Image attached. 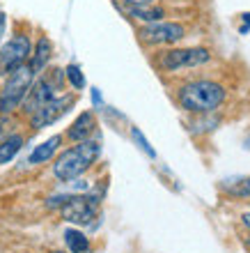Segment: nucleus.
I'll return each instance as SVG.
<instances>
[{"instance_id": "obj_1", "label": "nucleus", "mask_w": 250, "mask_h": 253, "mask_svg": "<svg viewBox=\"0 0 250 253\" xmlns=\"http://www.w3.org/2000/svg\"><path fill=\"white\" fill-rule=\"evenodd\" d=\"M99 152H101L99 140H92V138L80 140L78 145L65 150V152L55 159V164H53V175H55L60 182L76 180V177H80L94 161L99 159Z\"/></svg>"}, {"instance_id": "obj_7", "label": "nucleus", "mask_w": 250, "mask_h": 253, "mask_svg": "<svg viewBox=\"0 0 250 253\" xmlns=\"http://www.w3.org/2000/svg\"><path fill=\"white\" fill-rule=\"evenodd\" d=\"M30 53H33L30 40L26 35H14L12 40L0 48V69H2V74H9L16 67L26 65L30 60Z\"/></svg>"}, {"instance_id": "obj_10", "label": "nucleus", "mask_w": 250, "mask_h": 253, "mask_svg": "<svg viewBox=\"0 0 250 253\" xmlns=\"http://www.w3.org/2000/svg\"><path fill=\"white\" fill-rule=\"evenodd\" d=\"M94 126H97V120H94V115L90 111L85 113H80L76 118L71 126H69V131H67V138L73 140V143H80V140H87L90 136L94 133Z\"/></svg>"}, {"instance_id": "obj_18", "label": "nucleus", "mask_w": 250, "mask_h": 253, "mask_svg": "<svg viewBox=\"0 0 250 253\" xmlns=\"http://www.w3.org/2000/svg\"><path fill=\"white\" fill-rule=\"evenodd\" d=\"M227 191H230V196H237V198H250V177L227 187Z\"/></svg>"}, {"instance_id": "obj_2", "label": "nucleus", "mask_w": 250, "mask_h": 253, "mask_svg": "<svg viewBox=\"0 0 250 253\" xmlns=\"http://www.w3.org/2000/svg\"><path fill=\"white\" fill-rule=\"evenodd\" d=\"M177 99L188 113H214L225 101V87L214 81H193L179 90Z\"/></svg>"}, {"instance_id": "obj_24", "label": "nucleus", "mask_w": 250, "mask_h": 253, "mask_svg": "<svg viewBox=\"0 0 250 253\" xmlns=\"http://www.w3.org/2000/svg\"><path fill=\"white\" fill-rule=\"evenodd\" d=\"M241 219H244V223H246V226H250V214H244Z\"/></svg>"}, {"instance_id": "obj_5", "label": "nucleus", "mask_w": 250, "mask_h": 253, "mask_svg": "<svg viewBox=\"0 0 250 253\" xmlns=\"http://www.w3.org/2000/svg\"><path fill=\"white\" fill-rule=\"evenodd\" d=\"M99 210V196H69V198L62 203L60 212H62V219L69 221V223H78V226H85L94 219V214Z\"/></svg>"}, {"instance_id": "obj_20", "label": "nucleus", "mask_w": 250, "mask_h": 253, "mask_svg": "<svg viewBox=\"0 0 250 253\" xmlns=\"http://www.w3.org/2000/svg\"><path fill=\"white\" fill-rule=\"evenodd\" d=\"M119 2H124V5L129 7V9H131V7H145V5H151L154 0H119Z\"/></svg>"}, {"instance_id": "obj_25", "label": "nucleus", "mask_w": 250, "mask_h": 253, "mask_svg": "<svg viewBox=\"0 0 250 253\" xmlns=\"http://www.w3.org/2000/svg\"><path fill=\"white\" fill-rule=\"evenodd\" d=\"M246 147H248V150H250V136H248V138H246Z\"/></svg>"}, {"instance_id": "obj_4", "label": "nucleus", "mask_w": 250, "mask_h": 253, "mask_svg": "<svg viewBox=\"0 0 250 253\" xmlns=\"http://www.w3.org/2000/svg\"><path fill=\"white\" fill-rule=\"evenodd\" d=\"M60 81H62V72L51 69L48 76H41L37 83H33V87L28 90L26 99H23V111L28 115H33L37 108H41L46 101H51L55 97V90L60 87Z\"/></svg>"}, {"instance_id": "obj_17", "label": "nucleus", "mask_w": 250, "mask_h": 253, "mask_svg": "<svg viewBox=\"0 0 250 253\" xmlns=\"http://www.w3.org/2000/svg\"><path fill=\"white\" fill-rule=\"evenodd\" d=\"M131 138L136 140V143H138V147L147 154V157H149V159H154V157H156V152H154V147L149 145V140H147L145 136H143V131H140L138 126H133V129H131Z\"/></svg>"}, {"instance_id": "obj_14", "label": "nucleus", "mask_w": 250, "mask_h": 253, "mask_svg": "<svg viewBox=\"0 0 250 253\" xmlns=\"http://www.w3.org/2000/svg\"><path fill=\"white\" fill-rule=\"evenodd\" d=\"M65 244H67V249H69L71 253H85L87 249H90L87 237L80 233V230H76V228L65 230Z\"/></svg>"}, {"instance_id": "obj_3", "label": "nucleus", "mask_w": 250, "mask_h": 253, "mask_svg": "<svg viewBox=\"0 0 250 253\" xmlns=\"http://www.w3.org/2000/svg\"><path fill=\"white\" fill-rule=\"evenodd\" d=\"M33 83H35V72L28 62L7 74V81L2 85V92H0V113L9 115L14 108H19L23 104V99H26L28 90L33 87Z\"/></svg>"}, {"instance_id": "obj_21", "label": "nucleus", "mask_w": 250, "mask_h": 253, "mask_svg": "<svg viewBox=\"0 0 250 253\" xmlns=\"http://www.w3.org/2000/svg\"><path fill=\"white\" fill-rule=\"evenodd\" d=\"M92 101H94V106H101V104H104V101H101L99 90H92Z\"/></svg>"}, {"instance_id": "obj_23", "label": "nucleus", "mask_w": 250, "mask_h": 253, "mask_svg": "<svg viewBox=\"0 0 250 253\" xmlns=\"http://www.w3.org/2000/svg\"><path fill=\"white\" fill-rule=\"evenodd\" d=\"M244 23H246V28L250 30V14H244ZM246 28H241V33H246Z\"/></svg>"}, {"instance_id": "obj_6", "label": "nucleus", "mask_w": 250, "mask_h": 253, "mask_svg": "<svg viewBox=\"0 0 250 253\" xmlns=\"http://www.w3.org/2000/svg\"><path fill=\"white\" fill-rule=\"evenodd\" d=\"M211 60V53L207 48H170L161 55V67L168 72H177V69H186V67H198Z\"/></svg>"}, {"instance_id": "obj_8", "label": "nucleus", "mask_w": 250, "mask_h": 253, "mask_svg": "<svg viewBox=\"0 0 250 253\" xmlns=\"http://www.w3.org/2000/svg\"><path fill=\"white\" fill-rule=\"evenodd\" d=\"M140 40L145 42V44H175L179 42L181 37L186 35L184 26L181 23H163V21H158V23H147L138 30Z\"/></svg>"}, {"instance_id": "obj_19", "label": "nucleus", "mask_w": 250, "mask_h": 253, "mask_svg": "<svg viewBox=\"0 0 250 253\" xmlns=\"http://www.w3.org/2000/svg\"><path fill=\"white\" fill-rule=\"evenodd\" d=\"M12 129H14L12 118H9V115H0V143L12 136Z\"/></svg>"}, {"instance_id": "obj_9", "label": "nucleus", "mask_w": 250, "mask_h": 253, "mask_svg": "<svg viewBox=\"0 0 250 253\" xmlns=\"http://www.w3.org/2000/svg\"><path fill=\"white\" fill-rule=\"evenodd\" d=\"M76 97L73 94H67V97H53L51 101H46L41 108H37L33 115H30V125L35 129H41V126H48L53 122H58L62 115L73 106Z\"/></svg>"}, {"instance_id": "obj_12", "label": "nucleus", "mask_w": 250, "mask_h": 253, "mask_svg": "<svg viewBox=\"0 0 250 253\" xmlns=\"http://www.w3.org/2000/svg\"><path fill=\"white\" fill-rule=\"evenodd\" d=\"M51 53H53L51 42H48L46 37H39L37 46H35V53H30V62H28V65L33 67L35 74H39L41 69L48 65V60H51Z\"/></svg>"}, {"instance_id": "obj_15", "label": "nucleus", "mask_w": 250, "mask_h": 253, "mask_svg": "<svg viewBox=\"0 0 250 253\" xmlns=\"http://www.w3.org/2000/svg\"><path fill=\"white\" fill-rule=\"evenodd\" d=\"M133 19L138 21H145V23H158V21L165 16V12L161 7H151V5H145V7H131L129 9Z\"/></svg>"}, {"instance_id": "obj_13", "label": "nucleus", "mask_w": 250, "mask_h": 253, "mask_svg": "<svg viewBox=\"0 0 250 253\" xmlns=\"http://www.w3.org/2000/svg\"><path fill=\"white\" fill-rule=\"evenodd\" d=\"M21 147H23V136H19V133H12L9 138L2 140V143H0V166L9 164V161L19 154Z\"/></svg>"}, {"instance_id": "obj_11", "label": "nucleus", "mask_w": 250, "mask_h": 253, "mask_svg": "<svg viewBox=\"0 0 250 253\" xmlns=\"http://www.w3.org/2000/svg\"><path fill=\"white\" fill-rule=\"evenodd\" d=\"M60 143H62V136H51L48 140H44L41 145H37L33 150V154H30V164L33 166H39V164H46L48 159H51L53 154L58 152Z\"/></svg>"}, {"instance_id": "obj_16", "label": "nucleus", "mask_w": 250, "mask_h": 253, "mask_svg": "<svg viewBox=\"0 0 250 253\" xmlns=\"http://www.w3.org/2000/svg\"><path fill=\"white\" fill-rule=\"evenodd\" d=\"M65 76L69 79V83H71L76 90H83V87H85V76H83V72H80L78 65H69V67H67Z\"/></svg>"}, {"instance_id": "obj_22", "label": "nucleus", "mask_w": 250, "mask_h": 253, "mask_svg": "<svg viewBox=\"0 0 250 253\" xmlns=\"http://www.w3.org/2000/svg\"><path fill=\"white\" fill-rule=\"evenodd\" d=\"M5 12H0V37H2V33H5Z\"/></svg>"}]
</instances>
